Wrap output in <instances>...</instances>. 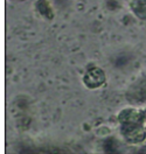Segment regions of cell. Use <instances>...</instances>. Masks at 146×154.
Returning a JSON list of instances; mask_svg holds the SVG:
<instances>
[{"mask_svg": "<svg viewBox=\"0 0 146 154\" xmlns=\"http://www.w3.org/2000/svg\"><path fill=\"white\" fill-rule=\"evenodd\" d=\"M104 82V72L99 68H92L84 76V83L88 88H97Z\"/></svg>", "mask_w": 146, "mask_h": 154, "instance_id": "obj_1", "label": "cell"}]
</instances>
